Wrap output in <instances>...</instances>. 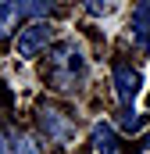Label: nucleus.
Segmentation results:
<instances>
[{"mask_svg": "<svg viewBox=\"0 0 150 154\" xmlns=\"http://www.w3.org/2000/svg\"><path fill=\"white\" fill-rule=\"evenodd\" d=\"M36 122H39V133L54 143V147H68L75 140V118L54 104H39L36 108Z\"/></svg>", "mask_w": 150, "mask_h": 154, "instance_id": "obj_2", "label": "nucleus"}, {"mask_svg": "<svg viewBox=\"0 0 150 154\" xmlns=\"http://www.w3.org/2000/svg\"><path fill=\"white\" fill-rule=\"evenodd\" d=\"M89 140H93V151L97 154H125L122 143H118V133H114L107 122H97V125L89 129Z\"/></svg>", "mask_w": 150, "mask_h": 154, "instance_id": "obj_6", "label": "nucleus"}, {"mask_svg": "<svg viewBox=\"0 0 150 154\" xmlns=\"http://www.w3.org/2000/svg\"><path fill=\"white\" fill-rule=\"evenodd\" d=\"M140 151H150V136H143V143H140Z\"/></svg>", "mask_w": 150, "mask_h": 154, "instance_id": "obj_13", "label": "nucleus"}, {"mask_svg": "<svg viewBox=\"0 0 150 154\" xmlns=\"http://www.w3.org/2000/svg\"><path fill=\"white\" fill-rule=\"evenodd\" d=\"M14 4H18V14H22V18H50V14H54V11H57V4H54V0H14Z\"/></svg>", "mask_w": 150, "mask_h": 154, "instance_id": "obj_7", "label": "nucleus"}, {"mask_svg": "<svg viewBox=\"0 0 150 154\" xmlns=\"http://www.w3.org/2000/svg\"><path fill=\"white\" fill-rule=\"evenodd\" d=\"M129 39H132L136 50H150V0H136V4H132Z\"/></svg>", "mask_w": 150, "mask_h": 154, "instance_id": "obj_5", "label": "nucleus"}, {"mask_svg": "<svg viewBox=\"0 0 150 154\" xmlns=\"http://www.w3.org/2000/svg\"><path fill=\"white\" fill-rule=\"evenodd\" d=\"M82 7H86L89 14H97V18H100V14H107V11L114 7V0H82Z\"/></svg>", "mask_w": 150, "mask_h": 154, "instance_id": "obj_11", "label": "nucleus"}, {"mask_svg": "<svg viewBox=\"0 0 150 154\" xmlns=\"http://www.w3.org/2000/svg\"><path fill=\"white\" fill-rule=\"evenodd\" d=\"M82 79H86V57H82V50L75 47L72 39L57 43L50 50V61H46V82L57 93H75Z\"/></svg>", "mask_w": 150, "mask_h": 154, "instance_id": "obj_1", "label": "nucleus"}, {"mask_svg": "<svg viewBox=\"0 0 150 154\" xmlns=\"http://www.w3.org/2000/svg\"><path fill=\"white\" fill-rule=\"evenodd\" d=\"M50 36H54V29H50L46 22H32L29 29L18 32V54H22V57H36V54H43V50L50 47Z\"/></svg>", "mask_w": 150, "mask_h": 154, "instance_id": "obj_4", "label": "nucleus"}, {"mask_svg": "<svg viewBox=\"0 0 150 154\" xmlns=\"http://www.w3.org/2000/svg\"><path fill=\"white\" fill-rule=\"evenodd\" d=\"M111 82H114V97H118V104H122V108H132V100H136V93H140V86H143V75H140L132 65L114 61Z\"/></svg>", "mask_w": 150, "mask_h": 154, "instance_id": "obj_3", "label": "nucleus"}, {"mask_svg": "<svg viewBox=\"0 0 150 154\" xmlns=\"http://www.w3.org/2000/svg\"><path fill=\"white\" fill-rule=\"evenodd\" d=\"M0 154H11V136L0 129Z\"/></svg>", "mask_w": 150, "mask_h": 154, "instance_id": "obj_12", "label": "nucleus"}, {"mask_svg": "<svg viewBox=\"0 0 150 154\" xmlns=\"http://www.w3.org/2000/svg\"><path fill=\"white\" fill-rule=\"evenodd\" d=\"M118 125H122L125 133H140V129L147 125V118H143V115H136L132 108H122V115H118Z\"/></svg>", "mask_w": 150, "mask_h": 154, "instance_id": "obj_10", "label": "nucleus"}, {"mask_svg": "<svg viewBox=\"0 0 150 154\" xmlns=\"http://www.w3.org/2000/svg\"><path fill=\"white\" fill-rule=\"evenodd\" d=\"M18 18H22V14H18V4H14V0H0V43L14 32Z\"/></svg>", "mask_w": 150, "mask_h": 154, "instance_id": "obj_8", "label": "nucleus"}, {"mask_svg": "<svg viewBox=\"0 0 150 154\" xmlns=\"http://www.w3.org/2000/svg\"><path fill=\"white\" fill-rule=\"evenodd\" d=\"M7 136H11V154H43L39 143L32 136H25L22 129H7Z\"/></svg>", "mask_w": 150, "mask_h": 154, "instance_id": "obj_9", "label": "nucleus"}]
</instances>
